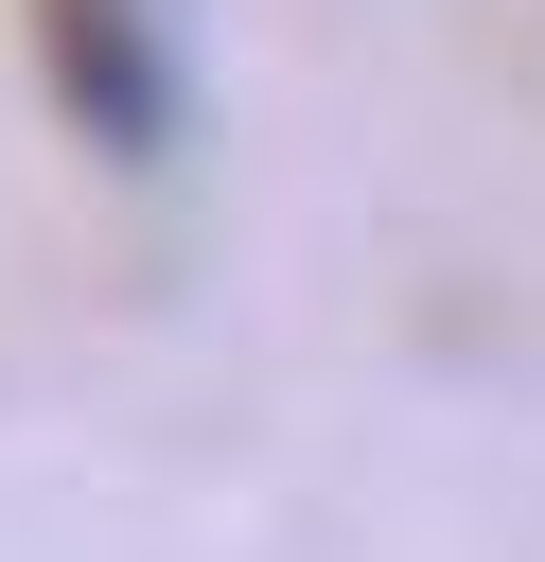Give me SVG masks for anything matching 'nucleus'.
<instances>
[{
    "instance_id": "f257e3e1",
    "label": "nucleus",
    "mask_w": 545,
    "mask_h": 562,
    "mask_svg": "<svg viewBox=\"0 0 545 562\" xmlns=\"http://www.w3.org/2000/svg\"><path fill=\"white\" fill-rule=\"evenodd\" d=\"M35 70H53V105H70L105 158H158V140L193 123L176 0H35Z\"/></svg>"
}]
</instances>
